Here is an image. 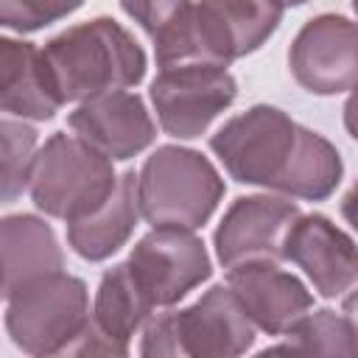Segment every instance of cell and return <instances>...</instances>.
<instances>
[{"instance_id": "cell-1", "label": "cell", "mask_w": 358, "mask_h": 358, "mask_svg": "<svg viewBox=\"0 0 358 358\" xmlns=\"http://www.w3.org/2000/svg\"><path fill=\"white\" fill-rule=\"evenodd\" d=\"M42 59L62 103H84L131 90L145 78V50L112 17L70 25L45 42Z\"/></svg>"}, {"instance_id": "cell-2", "label": "cell", "mask_w": 358, "mask_h": 358, "mask_svg": "<svg viewBox=\"0 0 358 358\" xmlns=\"http://www.w3.org/2000/svg\"><path fill=\"white\" fill-rule=\"evenodd\" d=\"M257 327L229 285L207 288L182 310L154 313L140 336L143 358H235L252 350Z\"/></svg>"}, {"instance_id": "cell-3", "label": "cell", "mask_w": 358, "mask_h": 358, "mask_svg": "<svg viewBox=\"0 0 358 358\" xmlns=\"http://www.w3.org/2000/svg\"><path fill=\"white\" fill-rule=\"evenodd\" d=\"M140 210L151 227L201 229L218 210L227 185L196 148L157 145L137 173Z\"/></svg>"}, {"instance_id": "cell-4", "label": "cell", "mask_w": 358, "mask_h": 358, "mask_svg": "<svg viewBox=\"0 0 358 358\" xmlns=\"http://www.w3.org/2000/svg\"><path fill=\"white\" fill-rule=\"evenodd\" d=\"M115 165L78 134L56 131L36 151L31 171V201L39 213L64 224L98 210L117 185Z\"/></svg>"}, {"instance_id": "cell-5", "label": "cell", "mask_w": 358, "mask_h": 358, "mask_svg": "<svg viewBox=\"0 0 358 358\" xmlns=\"http://www.w3.org/2000/svg\"><path fill=\"white\" fill-rule=\"evenodd\" d=\"M90 291L81 277L50 271L6 294V330L11 341L36 358L67 355L90 324Z\"/></svg>"}, {"instance_id": "cell-6", "label": "cell", "mask_w": 358, "mask_h": 358, "mask_svg": "<svg viewBox=\"0 0 358 358\" xmlns=\"http://www.w3.org/2000/svg\"><path fill=\"white\" fill-rule=\"evenodd\" d=\"M299 140V123L280 106L255 103L229 117L213 137L210 151L229 179L274 190L280 187Z\"/></svg>"}, {"instance_id": "cell-7", "label": "cell", "mask_w": 358, "mask_h": 358, "mask_svg": "<svg viewBox=\"0 0 358 358\" xmlns=\"http://www.w3.org/2000/svg\"><path fill=\"white\" fill-rule=\"evenodd\" d=\"M148 98L168 137L196 140L235 103L238 81L227 67H173L157 73Z\"/></svg>"}, {"instance_id": "cell-8", "label": "cell", "mask_w": 358, "mask_h": 358, "mask_svg": "<svg viewBox=\"0 0 358 358\" xmlns=\"http://www.w3.org/2000/svg\"><path fill=\"white\" fill-rule=\"evenodd\" d=\"M129 266L157 310L173 308L213 277V260L204 241L176 227H154L145 232L131 246Z\"/></svg>"}, {"instance_id": "cell-9", "label": "cell", "mask_w": 358, "mask_h": 358, "mask_svg": "<svg viewBox=\"0 0 358 358\" xmlns=\"http://www.w3.org/2000/svg\"><path fill=\"white\" fill-rule=\"evenodd\" d=\"M299 215L302 210L288 196H238L213 235L218 263L227 271L249 263H282L285 235Z\"/></svg>"}, {"instance_id": "cell-10", "label": "cell", "mask_w": 358, "mask_h": 358, "mask_svg": "<svg viewBox=\"0 0 358 358\" xmlns=\"http://www.w3.org/2000/svg\"><path fill=\"white\" fill-rule=\"evenodd\" d=\"M294 81L313 95H338L358 84V22L341 14L308 20L288 50Z\"/></svg>"}, {"instance_id": "cell-11", "label": "cell", "mask_w": 358, "mask_h": 358, "mask_svg": "<svg viewBox=\"0 0 358 358\" xmlns=\"http://www.w3.org/2000/svg\"><path fill=\"white\" fill-rule=\"evenodd\" d=\"M285 260L299 266L324 299H336L358 282V243L322 213H302L291 224Z\"/></svg>"}, {"instance_id": "cell-12", "label": "cell", "mask_w": 358, "mask_h": 358, "mask_svg": "<svg viewBox=\"0 0 358 358\" xmlns=\"http://www.w3.org/2000/svg\"><path fill=\"white\" fill-rule=\"evenodd\" d=\"M67 126L112 162H126L157 140V123L137 92L120 90L78 103Z\"/></svg>"}, {"instance_id": "cell-13", "label": "cell", "mask_w": 358, "mask_h": 358, "mask_svg": "<svg viewBox=\"0 0 358 358\" xmlns=\"http://www.w3.org/2000/svg\"><path fill=\"white\" fill-rule=\"evenodd\" d=\"M227 285L252 319V324L268 336H285L305 313L313 310V294L308 285L280 268V263H249L227 271Z\"/></svg>"}, {"instance_id": "cell-14", "label": "cell", "mask_w": 358, "mask_h": 358, "mask_svg": "<svg viewBox=\"0 0 358 358\" xmlns=\"http://www.w3.org/2000/svg\"><path fill=\"white\" fill-rule=\"evenodd\" d=\"M62 101L50 84L42 48L25 39H0V109L20 120H50Z\"/></svg>"}, {"instance_id": "cell-15", "label": "cell", "mask_w": 358, "mask_h": 358, "mask_svg": "<svg viewBox=\"0 0 358 358\" xmlns=\"http://www.w3.org/2000/svg\"><path fill=\"white\" fill-rule=\"evenodd\" d=\"M140 218L143 210H140L137 173L123 171L117 176L112 196L98 210L67 224V243L78 257L90 263H101L112 257L120 246H126Z\"/></svg>"}, {"instance_id": "cell-16", "label": "cell", "mask_w": 358, "mask_h": 358, "mask_svg": "<svg viewBox=\"0 0 358 358\" xmlns=\"http://www.w3.org/2000/svg\"><path fill=\"white\" fill-rule=\"evenodd\" d=\"M3 243V296L17 285L64 268V252L53 227L31 213L6 215L0 221Z\"/></svg>"}, {"instance_id": "cell-17", "label": "cell", "mask_w": 358, "mask_h": 358, "mask_svg": "<svg viewBox=\"0 0 358 358\" xmlns=\"http://www.w3.org/2000/svg\"><path fill=\"white\" fill-rule=\"evenodd\" d=\"M154 302L148 294L140 288L129 260L115 263L112 268L103 271L95 302H92V322L117 344L129 347L131 336H137L145 322L154 316Z\"/></svg>"}, {"instance_id": "cell-18", "label": "cell", "mask_w": 358, "mask_h": 358, "mask_svg": "<svg viewBox=\"0 0 358 358\" xmlns=\"http://www.w3.org/2000/svg\"><path fill=\"white\" fill-rule=\"evenodd\" d=\"M341 176H344V162L338 148L327 137L299 126V140L277 193L302 201H324L336 193Z\"/></svg>"}, {"instance_id": "cell-19", "label": "cell", "mask_w": 358, "mask_h": 358, "mask_svg": "<svg viewBox=\"0 0 358 358\" xmlns=\"http://www.w3.org/2000/svg\"><path fill=\"white\" fill-rule=\"evenodd\" d=\"M227 34L235 59L260 50L282 22V0H199Z\"/></svg>"}, {"instance_id": "cell-20", "label": "cell", "mask_w": 358, "mask_h": 358, "mask_svg": "<svg viewBox=\"0 0 358 358\" xmlns=\"http://www.w3.org/2000/svg\"><path fill=\"white\" fill-rule=\"evenodd\" d=\"M266 352H313V355H358V330L344 313L330 308L305 313L280 344Z\"/></svg>"}, {"instance_id": "cell-21", "label": "cell", "mask_w": 358, "mask_h": 358, "mask_svg": "<svg viewBox=\"0 0 358 358\" xmlns=\"http://www.w3.org/2000/svg\"><path fill=\"white\" fill-rule=\"evenodd\" d=\"M3 131V201L11 204L31 185V171L36 162V129L25 120H14L11 115L0 123Z\"/></svg>"}, {"instance_id": "cell-22", "label": "cell", "mask_w": 358, "mask_h": 358, "mask_svg": "<svg viewBox=\"0 0 358 358\" xmlns=\"http://www.w3.org/2000/svg\"><path fill=\"white\" fill-rule=\"evenodd\" d=\"M81 6L84 0H0V25L17 34H34L64 20Z\"/></svg>"}, {"instance_id": "cell-23", "label": "cell", "mask_w": 358, "mask_h": 358, "mask_svg": "<svg viewBox=\"0 0 358 358\" xmlns=\"http://www.w3.org/2000/svg\"><path fill=\"white\" fill-rule=\"evenodd\" d=\"M193 0H120V8L154 39L162 34L185 8H190Z\"/></svg>"}, {"instance_id": "cell-24", "label": "cell", "mask_w": 358, "mask_h": 358, "mask_svg": "<svg viewBox=\"0 0 358 358\" xmlns=\"http://www.w3.org/2000/svg\"><path fill=\"white\" fill-rule=\"evenodd\" d=\"M344 129L358 143V84L350 90V98L344 103Z\"/></svg>"}, {"instance_id": "cell-25", "label": "cell", "mask_w": 358, "mask_h": 358, "mask_svg": "<svg viewBox=\"0 0 358 358\" xmlns=\"http://www.w3.org/2000/svg\"><path fill=\"white\" fill-rule=\"evenodd\" d=\"M341 218L358 232V182L344 193V199H341Z\"/></svg>"}, {"instance_id": "cell-26", "label": "cell", "mask_w": 358, "mask_h": 358, "mask_svg": "<svg viewBox=\"0 0 358 358\" xmlns=\"http://www.w3.org/2000/svg\"><path fill=\"white\" fill-rule=\"evenodd\" d=\"M341 313L352 322V327L358 330V288L355 291H350L347 296H344V302H341Z\"/></svg>"}, {"instance_id": "cell-27", "label": "cell", "mask_w": 358, "mask_h": 358, "mask_svg": "<svg viewBox=\"0 0 358 358\" xmlns=\"http://www.w3.org/2000/svg\"><path fill=\"white\" fill-rule=\"evenodd\" d=\"M305 3H308V0H282L285 8H296V6H305Z\"/></svg>"}, {"instance_id": "cell-28", "label": "cell", "mask_w": 358, "mask_h": 358, "mask_svg": "<svg viewBox=\"0 0 358 358\" xmlns=\"http://www.w3.org/2000/svg\"><path fill=\"white\" fill-rule=\"evenodd\" d=\"M352 11H355V17H358V0H352Z\"/></svg>"}]
</instances>
